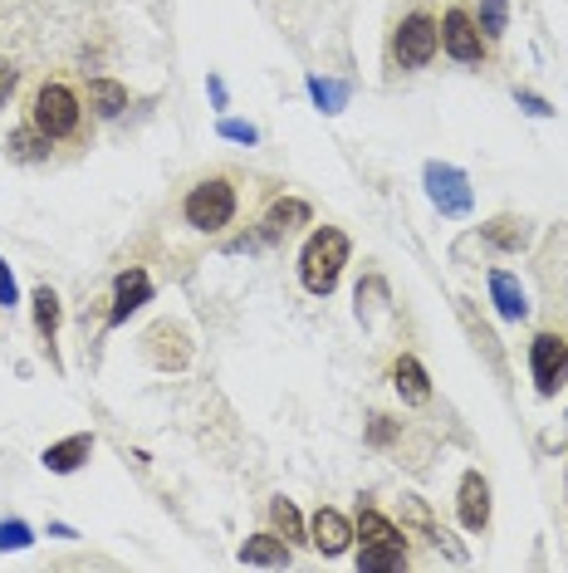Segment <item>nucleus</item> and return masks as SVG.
Returning <instances> with one entry per match:
<instances>
[{
    "label": "nucleus",
    "instance_id": "obj_25",
    "mask_svg": "<svg viewBox=\"0 0 568 573\" xmlns=\"http://www.w3.org/2000/svg\"><path fill=\"white\" fill-rule=\"evenodd\" d=\"M25 545H30V525L5 519V525H0V549H25Z\"/></svg>",
    "mask_w": 568,
    "mask_h": 573
},
{
    "label": "nucleus",
    "instance_id": "obj_22",
    "mask_svg": "<svg viewBox=\"0 0 568 573\" xmlns=\"http://www.w3.org/2000/svg\"><path fill=\"white\" fill-rule=\"evenodd\" d=\"M270 519H275V529L284 539H304V519H299V509H294L289 500H270Z\"/></svg>",
    "mask_w": 568,
    "mask_h": 573
},
{
    "label": "nucleus",
    "instance_id": "obj_28",
    "mask_svg": "<svg viewBox=\"0 0 568 573\" xmlns=\"http://www.w3.org/2000/svg\"><path fill=\"white\" fill-rule=\"evenodd\" d=\"M0 305H15V275H10V265H5V260H0Z\"/></svg>",
    "mask_w": 568,
    "mask_h": 573
},
{
    "label": "nucleus",
    "instance_id": "obj_16",
    "mask_svg": "<svg viewBox=\"0 0 568 573\" xmlns=\"http://www.w3.org/2000/svg\"><path fill=\"white\" fill-rule=\"evenodd\" d=\"M49 142H55V138H45L39 128H15V133L5 138V152H10L15 162H45V158H49Z\"/></svg>",
    "mask_w": 568,
    "mask_h": 573
},
{
    "label": "nucleus",
    "instance_id": "obj_14",
    "mask_svg": "<svg viewBox=\"0 0 568 573\" xmlns=\"http://www.w3.org/2000/svg\"><path fill=\"white\" fill-rule=\"evenodd\" d=\"M89 108L99 113V118H118V113L128 108V89H123L118 79H89Z\"/></svg>",
    "mask_w": 568,
    "mask_h": 573
},
{
    "label": "nucleus",
    "instance_id": "obj_20",
    "mask_svg": "<svg viewBox=\"0 0 568 573\" xmlns=\"http://www.w3.org/2000/svg\"><path fill=\"white\" fill-rule=\"evenodd\" d=\"M309 221V206L304 202H275L270 206V216H265V236H284V231H294V226H304Z\"/></svg>",
    "mask_w": 568,
    "mask_h": 573
},
{
    "label": "nucleus",
    "instance_id": "obj_15",
    "mask_svg": "<svg viewBox=\"0 0 568 573\" xmlns=\"http://www.w3.org/2000/svg\"><path fill=\"white\" fill-rule=\"evenodd\" d=\"M490 299H496V309H500L504 319H524V314H530V305H524V289L514 285V275H504V270L490 275Z\"/></svg>",
    "mask_w": 568,
    "mask_h": 573
},
{
    "label": "nucleus",
    "instance_id": "obj_29",
    "mask_svg": "<svg viewBox=\"0 0 568 573\" xmlns=\"http://www.w3.org/2000/svg\"><path fill=\"white\" fill-rule=\"evenodd\" d=\"M15 65H10V59H0V103H5L10 99V93H15Z\"/></svg>",
    "mask_w": 568,
    "mask_h": 573
},
{
    "label": "nucleus",
    "instance_id": "obj_3",
    "mask_svg": "<svg viewBox=\"0 0 568 573\" xmlns=\"http://www.w3.org/2000/svg\"><path fill=\"white\" fill-rule=\"evenodd\" d=\"M35 128L45 138H69L79 128V99H73L65 83H45L35 93Z\"/></svg>",
    "mask_w": 568,
    "mask_h": 573
},
{
    "label": "nucleus",
    "instance_id": "obj_21",
    "mask_svg": "<svg viewBox=\"0 0 568 573\" xmlns=\"http://www.w3.org/2000/svg\"><path fill=\"white\" fill-rule=\"evenodd\" d=\"M486 241L500 245V250H520V245H524V226L514 221V216H500V221L486 226Z\"/></svg>",
    "mask_w": 568,
    "mask_h": 573
},
{
    "label": "nucleus",
    "instance_id": "obj_1",
    "mask_svg": "<svg viewBox=\"0 0 568 573\" xmlns=\"http://www.w3.org/2000/svg\"><path fill=\"white\" fill-rule=\"evenodd\" d=\"M343 265H349V236H343L339 226H323V231H314L309 245H304V255H299L304 289H309V295H333Z\"/></svg>",
    "mask_w": 568,
    "mask_h": 573
},
{
    "label": "nucleus",
    "instance_id": "obj_13",
    "mask_svg": "<svg viewBox=\"0 0 568 573\" xmlns=\"http://www.w3.org/2000/svg\"><path fill=\"white\" fill-rule=\"evenodd\" d=\"M240 564L284 569V564H289V539H284V535H255V539H246V549H240Z\"/></svg>",
    "mask_w": 568,
    "mask_h": 573
},
{
    "label": "nucleus",
    "instance_id": "obj_11",
    "mask_svg": "<svg viewBox=\"0 0 568 573\" xmlns=\"http://www.w3.org/2000/svg\"><path fill=\"white\" fill-rule=\"evenodd\" d=\"M393 382H397V392H402V402H412V408H427L431 402V378L412 353H402V358L393 363Z\"/></svg>",
    "mask_w": 568,
    "mask_h": 573
},
{
    "label": "nucleus",
    "instance_id": "obj_18",
    "mask_svg": "<svg viewBox=\"0 0 568 573\" xmlns=\"http://www.w3.org/2000/svg\"><path fill=\"white\" fill-rule=\"evenodd\" d=\"M357 569H383V573L407 569V545H363L357 549Z\"/></svg>",
    "mask_w": 568,
    "mask_h": 573
},
{
    "label": "nucleus",
    "instance_id": "obj_8",
    "mask_svg": "<svg viewBox=\"0 0 568 573\" xmlns=\"http://www.w3.org/2000/svg\"><path fill=\"white\" fill-rule=\"evenodd\" d=\"M456 515H461V525H466L470 535H480V529L490 525V485H486V475H480V471H466V475H461Z\"/></svg>",
    "mask_w": 568,
    "mask_h": 573
},
{
    "label": "nucleus",
    "instance_id": "obj_7",
    "mask_svg": "<svg viewBox=\"0 0 568 573\" xmlns=\"http://www.w3.org/2000/svg\"><path fill=\"white\" fill-rule=\"evenodd\" d=\"M427 192L446 216H466L470 211V186H466V176H461L456 167L431 162L427 167Z\"/></svg>",
    "mask_w": 568,
    "mask_h": 573
},
{
    "label": "nucleus",
    "instance_id": "obj_10",
    "mask_svg": "<svg viewBox=\"0 0 568 573\" xmlns=\"http://www.w3.org/2000/svg\"><path fill=\"white\" fill-rule=\"evenodd\" d=\"M309 545L319 549V554H343V549L353 545V525L339 515V509H319V515L309 519Z\"/></svg>",
    "mask_w": 568,
    "mask_h": 573
},
{
    "label": "nucleus",
    "instance_id": "obj_24",
    "mask_svg": "<svg viewBox=\"0 0 568 573\" xmlns=\"http://www.w3.org/2000/svg\"><path fill=\"white\" fill-rule=\"evenodd\" d=\"M309 93L319 99V108H323V113H339V108H343V89H339V83H329V79H309Z\"/></svg>",
    "mask_w": 568,
    "mask_h": 573
},
{
    "label": "nucleus",
    "instance_id": "obj_30",
    "mask_svg": "<svg viewBox=\"0 0 568 573\" xmlns=\"http://www.w3.org/2000/svg\"><path fill=\"white\" fill-rule=\"evenodd\" d=\"M520 103H524V108H530V113H539V118H549V113H554L549 103L539 99V93H520Z\"/></svg>",
    "mask_w": 568,
    "mask_h": 573
},
{
    "label": "nucleus",
    "instance_id": "obj_2",
    "mask_svg": "<svg viewBox=\"0 0 568 573\" xmlns=\"http://www.w3.org/2000/svg\"><path fill=\"white\" fill-rule=\"evenodd\" d=\"M230 216H236V186L226 182V176H206L202 186H192V196H186V221L196 226V231H226Z\"/></svg>",
    "mask_w": 568,
    "mask_h": 573
},
{
    "label": "nucleus",
    "instance_id": "obj_19",
    "mask_svg": "<svg viewBox=\"0 0 568 573\" xmlns=\"http://www.w3.org/2000/svg\"><path fill=\"white\" fill-rule=\"evenodd\" d=\"M30 305H35V329H39V339L55 343V333H59V295H55L49 285H39Z\"/></svg>",
    "mask_w": 568,
    "mask_h": 573
},
{
    "label": "nucleus",
    "instance_id": "obj_23",
    "mask_svg": "<svg viewBox=\"0 0 568 573\" xmlns=\"http://www.w3.org/2000/svg\"><path fill=\"white\" fill-rule=\"evenodd\" d=\"M504 20H510L504 0H480V30H486L490 39H500V35H504Z\"/></svg>",
    "mask_w": 568,
    "mask_h": 573
},
{
    "label": "nucleus",
    "instance_id": "obj_4",
    "mask_svg": "<svg viewBox=\"0 0 568 573\" xmlns=\"http://www.w3.org/2000/svg\"><path fill=\"white\" fill-rule=\"evenodd\" d=\"M397 65L402 69H422L431 65V55L441 49V25L427 15H407L402 25H397Z\"/></svg>",
    "mask_w": 568,
    "mask_h": 573
},
{
    "label": "nucleus",
    "instance_id": "obj_9",
    "mask_svg": "<svg viewBox=\"0 0 568 573\" xmlns=\"http://www.w3.org/2000/svg\"><path fill=\"white\" fill-rule=\"evenodd\" d=\"M152 299V279H147V270H123L118 275V285H113V314H109V324H123L128 314H138V309Z\"/></svg>",
    "mask_w": 568,
    "mask_h": 573
},
{
    "label": "nucleus",
    "instance_id": "obj_26",
    "mask_svg": "<svg viewBox=\"0 0 568 573\" xmlns=\"http://www.w3.org/2000/svg\"><path fill=\"white\" fill-rule=\"evenodd\" d=\"M393 436H397V422H393V416H373V426H367V442H373V446H387Z\"/></svg>",
    "mask_w": 568,
    "mask_h": 573
},
{
    "label": "nucleus",
    "instance_id": "obj_5",
    "mask_svg": "<svg viewBox=\"0 0 568 573\" xmlns=\"http://www.w3.org/2000/svg\"><path fill=\"white\" fill-rule=\"evenodd\" d=\"M530 368H534V388H539L544 398H554L568 378V343L559 333H539V339L530 343Z\"/></svg>",
    "mask_w": 568,
    "mask_h": 573
},
{
    "label": "nucleus",
    "instance_id": "obj_27",
    "mask_svg": "<svg viewBox=\"0 0 568 573\" xmlns=\"http://www.w3.org/2000/svg\"><path fill=\"white\" fill-rule=\"evenodd\" d=\"M220 138H230V142H255V128H250V123L226 118V123H220Z\"/></svg>",
    "mask_w": 568,
    "mask_h": 573
},
{
    "label": "nucleus",
    "instance_id": "obj_12",
    "mask_svg": "<svg viewBox=\"0 0 568 573\" xmlns=\"http://www.w3.org/2000/svg\"><path fill=\"white\" fill-rule=\"evenodd\" d=\"M93 456V436H69V442H55L45 451V466L55 475H69V471H79L83 461H89Z\"/></svg>",
    "mask_w": 568,
    "mask_h": 573
},
{
    "label": "nucleus",
    "instance_id": "obj_6",
    "mask_svg": "<svg viewBox=\"0 0 568 573\" xmlns=\"http://www.w3.org/2000/svg\"><path fill=\"white\" fill-rule=\"evenodd\" d=\"M441 45H446V55L461 59V65H476V59L486 55L480 30H476V20H470L466 10H446V15H441Z\"/></svg>",
    "mask_w": 568,
    "mask_h": 573
},
{
    "label": "nucleus",
    "instance_id": "obj_17",
    "mask_svg": "<svg viewBox=\"0 0 568 573\" xmlns=\"http://www.w3.org/2000/svg\"><path fill=\"white\" fill-rule=\"evenodd\" d=\"M357 535H363V545H402V529L377 509H357Z\"/></svg>",
    "mask_w": 568,
    "mask_h": 573
}]
</instances>
